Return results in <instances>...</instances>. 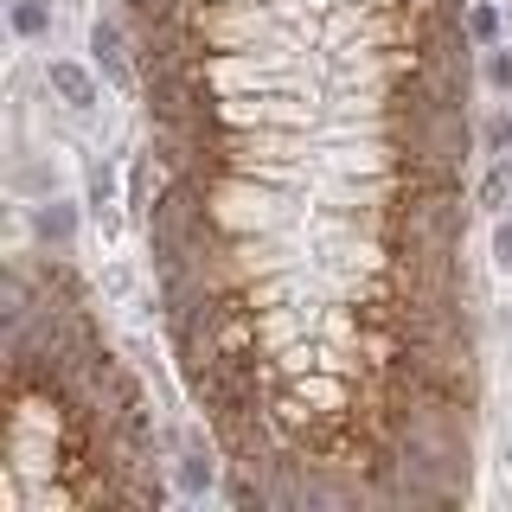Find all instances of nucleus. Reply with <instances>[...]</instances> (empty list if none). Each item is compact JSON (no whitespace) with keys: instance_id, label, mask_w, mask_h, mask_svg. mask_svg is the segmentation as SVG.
<instances>
[{"instance_id":"7","label":"nucleus","mask_w":512,"mask_h":512,"mask_svg":"<svg viewBox=\"0 0 512 512\" xmlns=\"http://www.w3.org/2000/svg\"><path fill=\"white\" fill-rule=\"evenodd\" d=\"M7 26H13V39L39 45L45 32H52V0H13V7H7Z\"/></svg>"},{"instance_id":"6","label":"nucleus","mask_w":512,"mask_h":512,"mask_svg":"<svg viewBox=\"0 0 512 512\" xmlns=\"http://www.w3.org/2000/svg\"><path fill=\"white\" fill-rule=\"evenodd\" d=\"M474 205H480L487 218H506V212H512V154H493V167L480 173Z\"/></svg>"},{"instance_id":"8","label":"nucleus","mask_w":512,"mask_h":512,"mask_svg":"<svg viewBox=\"0 0 512 512\" xmlns=\"http://www.w3.org/2000/svg\"><path fill=\"white\" fill-rule=\"evenodd\" d=\"M500 32H506V13L493 7V0H468V39L487 52V45H500Z\"/></svg>"},{"instance_id":"12","label":"nucleus","mask_w":512,"mask_h":512,"mask_svg":"<svg viewBox=\"0 0 512 512\" xmlns=\"http://www.w3.org/2000/svg\"><path fill=\"white\" fill-rule=\"evenodd\" d=\"M493 263L512 269V212H506V218H493Z\"/></svg>"},{"instance_id":"3","label":"nucleus","mask_w":512,"mask_h":512,"mask_svg":"<svg viewBox=\"0 0 512 512\" xmlns=\"http://www.w3.org/2000/svg\"><path fill=\"white\" fill-rule=\"evenodd\" d=\"M45 90H52L58 103L71 109V116H90L96 96H103V90H96V77H90L77 58H52V64H45Z\"/></svg>"},{"instance_id":"2","label":"nucleus","mask_w":512,"mask_h":512,"mask_svg":"<svg viewBox=\"0 0 512 512\" xmlns=\"http://www.w3.org/2000/svg\"><path fill=\"white\" fill-rule=\"evenodd\" d=\"M26 224H32V237H39L45 250H64V256H71V244H77V224H84V212H77L71 199H58V192H52V199H39V205L26 212Z\"/></svg>"},{"instance_id":"5","label":"nucleus","mask_w":512,"mask_h":512,"mask_svg":"<svg viewBox=\"0 0 512 512\" xmlns=\"http://www.w3.org/2000/svg\"><path fill=\"white\" fill-rule=\"evenodd\" d=\"M173 487L186 493V500H205V493H218V455L205 442H192L180 461H173Z\"/></svg>"},{"instance_id":"4","label":"nucleus","mask_w":512,"mask_h":512,"mask_svg":"<svg viewBox=\"0 0 512 512\" xmlns=\"http://www.w3.org/2000/svg\"><path fill=\"white\" fill-rule=\"evenodd\" d=\"M116 205H122V192H116V160H90L84 167V212L103 224V231H116Z\"/></svg>"},{"instance_id":"10","label":"nucleus","mask_w":512,"mask_h":512,"mask_svg":"<svg viewBox=\"0 0 512 512\" xmlns=\"http://www.w3.org/2000/svg\"><path fill=\"white\" fill-rule=\"evenodd\" d=\"M13 186L32 192V199H52V167H45V160H26V167L13 173Z\"/></svg>"},{"instance_id":"1","label":"nucleus","mask_w":512,"mask_h":512,"mask_svg":"<svg viewBox=\"0 0 512 512\" xmlns=\"http://www.w3.org/2000/svg\"><path fill=\"white\" fill-rule=\"evenodd\" d=\"M90 64L103 71V84H109V90H122V96L135 90V64H128V32H122V20H109V13L90 26Z\"/></svg>"},{"instance_id":"11","label":"nucleus","mask_w":512,"mask_h":512,"mask_svg":"<svg viewBox=\"0 0 512 512\" xmlns=\"http://www.w3.org/2000/svg\"><path fill=\"white\" fill-rule=\"evenodd\" d=\"M480 148H487V154H512V109H500V116L480 128Z\"/></svg>"},{"instance_id":"9","label":"nucleus","mask_w":512,"mask_h":512,"mask_svg":"<svg viewBox=\"0 0 512 512\" xmlns=\"http://www.w3.org/2000/svg\"><path fill=\"white\" fill-rule=\"evenodd\" d=\"M480 84L493 96H512V45H487V64H480Z\"/></svg>"}]
</instances>
